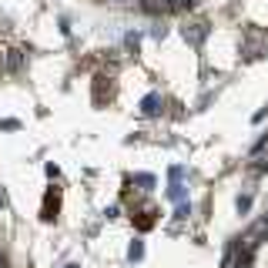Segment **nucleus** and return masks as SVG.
I'll list each match as a JSON object with an SVG mask.
<instances>
[{"instance_id":"obj_6","label":"nucleus","mask_w":268,"mask_h":268,"mask_svg":"<svg viewBox=\"0 0 268 268\" xmlns=\"http://www.w3.org/2000/svg\"><path fill=\"white\" fill-rule=\"evenodd\" d=\"M67 268H77V265H67Z\"/></svg>"},{"instance_id":"obj_3","label":"nucleus","mask_w":268,"mask_h":268,"mask_svg":"<svg viewBox=\"0 0 268 268\" xmlns=\"http://www.w3.org/2000/svg\"><path fill=\"white\" fill-rule=\"evenodd\" d=\"M252 208V195H245V198H238V212H248Z\"/></svg>"},{"instance_id":"obj_4","label":"nucleus","mask_w":268,"mask_h":268,"mask_svg":"<svg viewBox=\"0 0 268 268\" xmlns=\"http://www.w3.org/2000/svg\"><path fill=\"white\" fill-rule=\"evenodd\" d=\"M188 215H191V204L181 201V204H178V218H188Z\"/></svg>"},{"instance_id":"obj_1","label":"nucleus","mask_w":268,"mask_h":268,"mask_svg":"<svg viewBox=\"0 0 268 268\" xmlns=\"http://www.w3.org/2000/svg\"><path fill=\"white\" fill-rule=\"evenodd\" d=\"M128 258H131V261H141V258H144V242H141V238H134V242H131Z\"/></svg>"},{"instance_id":"obj_5","label":"nucleus","mask_w":268,"mask_h":268,"mask_svg":"<svg viewBox=\"0 0 268 268\" xmlns=\"http://www.w3.org/2000/svg\"><path fill=\"white\" fill-rule=\"evenodd\" d=\"M4 204H7V195H4V188H0V208H4Z\"/></svg>"},{"instance_id":"obj_2","label":"nucleus","mask_w":268,"mask_h":268,"mask_svg":"<svg viewBox=\"0 0 268 268\" xmlns=\"http://www.w3.org/2000/svg\"><path fill=\"white\" fill-rule=\"evenodd\" d=\"M158 104H161V94H147V98L141 101V111H144V114H155Z\"/></svg>"}]
</instances>
